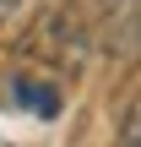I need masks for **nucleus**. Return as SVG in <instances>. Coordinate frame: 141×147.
Masks as SVG:
<instances>
[{
  "label": "nucleus",
  "mask_w": 141,
  "mask_h": 147,
  "mask_svg": "<svg viewBox=\"0 0 141 147\" xmlns=\"http://www.w3.org/2000/svg\"><path fill=\"white\" fill-rule=\"evenodd\" d=\"M11 82H16L11 93H16V104H22L27 115H38V120H54V115H60V93H54L49 82H38V76H11Z\"/></svg>",
  "instance_id": "f257e3e1"
},
{
  "label": "nucleus",
  "mask_w": 141,
  "mask_h": 147,
  "mask_svg": "<svg viewBox=\"0 0 141 147\" xmlns=\"http://www.w3.org/2000/svg\"><path fill=\"white\" fill-rule=\"evenodd\" d=\"M103 11H109V16H114V11H120V16H125V22H130V27H136V0H103Z\"/></svg>",
  "instance_id": "f03ea898"
},
{
  "label": "nucleus",
  "mask_w": 141,
  "mask_h": 147,
  "mask_svg": "<svg viewBox=\"0 0 141 147\" xmlns=\"http://www.w3.org/2000/svg\"><path fill=\"white\" fill-rule=\"evenodd\" d=\"M16 5H22V0H0V16H11V11H16Z\"/></svg>",
  "instance_id": "7ed1b4c3"
}]
</instances>
